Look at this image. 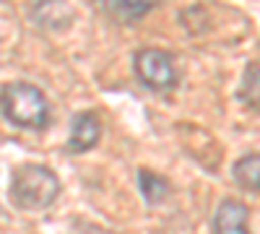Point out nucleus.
<instances>
[{"label":"nucleus","mask_w":260,"mask_h":234,"mask_svg":"<svg viewBox=\"0 0 260 234\" xmlns=\"http://www.w3.org/2000/svg\"><path fill=\"white\" fill-rule=\"evenodd\" d=\"M60 195V180L42 164H24L11 175L8 198L21 211H45Z\"/></svg>","instance_id":"f257e3e1"},{"label":"nucleus","mask_w":260,"mask_h":234,"mask_svg":"<svg viewBox=\"0 0 260 234\" xmlns=\"http://www.w3.org/2000/svg\"><path fill=\"white\" fill-rule=\"evenodd\" d=\"M0 112L16 127L42 130L50 122V102L31 83L13 81L0 89Z\"/></svg>","instance_id":"f03ea898"},{"label":"nucleus","mask_w":260,"mask_h":234,"mask_svg":"<svg viewBox=\"0 0 260 234\" xmlns=\"http://www.w3.org/2000/svg\"><path fill=\"white\" fill-rule=\"evenodd\" d=\"M133 68H136L138 81L151 91H169L177 86L175 60L164 50H156V47L138 50L133 57Z\"/></svg>","instance_id":"7ed1b4c3"},{"label":"nucleus","mask_w":260,"mask_h":234,"mask_svg":"<svg viewBox=\"0 0 260 234\" xmlns=\"http://www.w3.org/2000/svg\"><path fill=\"white\" fill-rule=\"evenodd\" d=\"M99 136H102V125H99V117L94 112H78L71 122V136H68V148L71 154H81V151H89L99 143Z\"/></svg>","instance_id":"20e7f679"},{"label":"nucleus","mask_w":260,"mask_h":234,"mask_svg":"<svg viewBox=\"0 0 260 234\" xmlns=\"http://www.w3.org/2000/svg\"><path fill=\"white\" fill-rule=\"evenodd\" d=\"M213 234H250L247 208L240 200H224L213 214Z\"/></svg>","instance_id":"39448f33"},{"label":"nucleus","mask_w":260,"mask_h":234,"mask_svg":"<svg viewBox=\"0 0 260 234\" xmlns=\"http://www.w3.org/2000/svg\"><path fill=\"white\" fill-rule=\"evenodd\" d=\"M232 175L237 180V185H242L245 190L260 193V154H247L234 164Z\"/></svg>","instance_id":"423d86ee"},{"label":"nucleus","mask_w":260,"mask_h":234,"mask_svg":"<svg viewBox=\"0 0 260 234\" xmlns=\"http://www.w3.org/2000/svg\"><path fill=\"white\" fill-rule=\"evenodd\" d=\"M151 11H154V3H141V0H115V3H107V13L120 21H138Z\"/></svg>","instance_id":"0eeeda50"},{"label":"nucleus","mask_w":260,"mask_h":234,"mask_svg":"<svg viewBox=\"0 0 260 234\" xmlns=\"http://www.w3.org/2000/svg\"><path fill=\"white\" fill-rule=\"evenodd\" d=\"M138 185H141V195L146 198V203H159L167 195V180L148 172V169L138 172Z\"/></svg>","instance_id":"6e6552de"},{"label":"nucleus","mask_w":260,"mask_h":234,"mask_svg":"<svg viewBox=\"0 0 260 234\" xmlns=\"http://www.w3.org/2000/svg\"><path fill=\"white\" fill-rule=\"evenodd\" d=\"M240 99L250 107L260 110V65H250L240 83Z\"/></svg>","instance_id":"1a4fd4ad"},{"label":"nucleus","mask_w":260,"mask_h":234,"mask_svg":"<svg viewBox=\"0 0 260 234\" xmlns=\"http://www.w3.org/2000/svg\"><path fill=\"white\" fill-rule=\"evenodd\" d=\"M62 13L71 16V8H62V6H55V3H45V6L34 8V16H37L39 24H52V26L62 24Z\"/></svg>","instance_id":"9d476101"}]
</instances>
